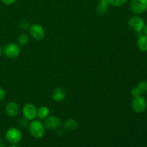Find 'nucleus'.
<instances>
[{"mask_svg":"<svg viewBox=\"0 0 147 147\" xmlns=\"http://www.w3.org/2000/svg\"><path fill=\"white\" fill-rule=\"evenodd\" d=\"M29 132L34 139H41L45 136L46 129L44 123L39 119H34L30 121L28 126Z\"/></svg>","mask_w":147,"mask_h":147,"instance_id":"1","label":"nucleus"},{"mask_svg":"<svg viewBox=\"0 0 147 147\" xmlns=\"http://www.w3.org/2000/svg\"><path fill=\"white\" fill-rule=\"evenodd\" d=\"M21 53V47L17 43L9 42L3 47V54L10 59L17 58Z\"/></svg>","mask_w":147,"mask_h":147,"instance_id":"2","label":"nucleus"},{"mask_svg":"<svg viewBox=\"0 0 147 147\" xmlns=\"http://www.w3.org/2000/svg\"><path fill=\"white\" fill-rule=\"evenodd\" d=\"M5 139L11 144H17L22 139V133L18 128H9L5 133Z\"/></svg>","mask_w":147,"mask_h":147,"instance_id":"3","label":"nucleus"},{"mask_svg":"<svg viewBox=\"0 0 147 147\" xmlns=\"http://www.w3.org/2000/svg\"><path fill=\"white\" fill-rule=\"evenodd\" d=\"M29 32L30 36L37 41H41L45 37V30L42 25L38 23L30 24L29 28Z\"/></svg>","mask_w":147,"mask_h":147,"instance_id":"4","label":"nucleus"},{"mask_svg":"<svg viewBox=\"0 0 147 147\" xmlns=\"http://www.w3.org/2000/svg\"><path fill=\"white\" fill-rule=\"evenodd\" d=\"M130 9L136 15H141L147 11V0H130Z\"/></svg>","mask_w":147,"mask_h":147,"instance_id":"5","label":"nucleus"},{"mask_svg":"<svg viewBox=\"0 0 147 147\" xmlns=\"http://www.w3.org/2000/svg\"><path fill=\"white\" fill-rule=\"evenodd\" d=\"M129 26L136 33H141L144 31L145 27V22L143 18L139 16H134L129 20Z\"/></svg>","mask_w":147,"mask_h":147,"instance_id":"6","label":"nucleus"},{"mask_svg":"<svg viewBox=\"0 0 147 147\" xmlns=\"http://www.w3.org/2000/svg\"><path fill=\"white\" fill-rule=\"evenodd\" d=\"M131 108L136 113H142L147 108L146 99L142 95L136 98H133L131 101Z\"/></svg>","mask_w":147,"mask_h":147,"instance_id":"7","label":"nucleus"},{"mask_svg":"<svg viewBox=\"0 0 147 147\" xmlns=\"http://www.w3.org/2000/svg\"><path fill=\"white\" fill-rule=\"evenodd\" d=\"M37 109L34 104L32 103H25L22 108L23 117L31 121L37 119Z\"/></svg>","mask_w":147,"mask_h":147,"instance_id":"8","label":"nucleus"},{"mask_svg":"<svg viewBox=\"0 0 147 147\" xmlns=\"http://www.w3.org/2000/svg\"><path fill=\"white\" fill-rule=\"evenodd\" d=\"M44 125L46 129L50 131L57 130L62 126V121L58 116H49L44 120Z\"/></svg>","mask_w":147,"mask_h":147,"instance_id":"9","label":"nucleus"},{"mask_svg":"<svg viewBox=\"0 0 147 147\" xmlns=\"http://www.w3.org/2000/svg\"><path fill=\"white\" fill-rule=\"evenodd\" d=\"M5 113L9 117H16L20 113V106L15 101H9L5 106Z\"/></svg>","mask_w":147,"mask_h":147,"instance_id":"10","label":"nucleus"},{"mask_svg":"<svg viewBox=\"0 0 147 147\" xmlns=\"http://www.w3.org/2000/svg\"><path fill=\"white\" fill-rule=\"evenodd\" d=\"M67 96V92L63 88L57 87L52 92V98L55 102H62Z\"/></svg>","mask_w":147,"mask_h":147,"instance_id":"11","label":"nucleus"},{"mask_svg":"<svg viewBox=\"0 0 147 147\" xmlns=\"http://www.w3.org/2000/svg\"><path fill=\"white\" fill-rule=\"evenodd\" d=\"M110 3L109 0H98L96 5V12L100 16H103L109 11Z\"/></svg>","mask_w":147,"mask_h":147,"instance_id":"12","label":"nucleus"},{"mask_svg":"<svg viewBox=\"0 0 147 147\" xmlns=\"http://www.w3.org/2000/svg\"><path fill=\"white\" fill-rule=\"evenodd\" d=\"M63 126L65 130L67 131H75L79 127V123L76 119H69L65 121L63 123Z\"/></svg>","mask_w":147,"mask_h":147,"instance_id":"13","label":"nucleus"},{"mask_svg":"<svg viewBox=\"0 0 147 147\" xmlns=\"http://www.w3.org/2000/svg\"><path fill=\"white\" fill-rule=\"evenodd\" d=\"M50 116V110L47 106H42L37 109V119L39 120L44 121Z\"/></svg>","mask_w":147,"mask_h":147,"instance_id":"14","label":"nucleus"},{"mask_svg":"<svg viewBox=\"0 0 147 147\" xmlns=\"http://www.w3.org/2000/svg\"><path fill=\"white\" fill-rule=\"evenodd\" d=\"M137 47L141 51L147 52V36L141 34L137 40Z\"/></svg>","mask_w":147,"mask_h":147,"instance_id":"15","label":"nucleus"},{"mask_svg":"<svg viewBox=\"0 0 147 147\" xmlns=\"http://www.w3.org/2000/svg\"><path fill=\"white\" fill-rule=\"evenodd\" d=\"M29 36L27 34L24 33H22L19 35L18 38H17V44L20 46V47H24V46L27 45L29 42Z\"/></svg>","mask_w":147,"mask_h":147,"instance_id":"16","label":"nucleus"},{"mask_svg":"<svg viewBox=\"0 0 147 147\" xmlns=\"http://www.w3.org/2000/svg\"><path fill=\"white\" fill-rule=\"evenodd\" d=\"M111 6L115 7H121L126 4L128 0H109Z\"/></svg>","mask_w":147,"mask_h":147,"instance_id":"17","label":"nucleus"},{"mask_svg":"<svg viewBox=\"0 0 147 147\" xmlns=\"http://www.w3.org/2000/svg\"><path fill=\"white\" fill-rule=\"evenodd\" d=\"M136 87L139 88L142 94L147 93V81H146V80L139 82L137 86H136Z\"/></svg>","mask_w":147,"mask_h":147,"instance_id":"18","label":"nucleus"},{"mask_svg":"<svg viewBox=\"0 0 147 147\" xmlns=\"http://www.w3.org/2000/svg\"><path fill=\"white\" fill-rule=\"evenodd\" d=\"M29 123H29V121L24 117H23L22 119H20L18 122L19 126H20V128H22V129H25V128L28 127Z\"/></svg>","mask_w":147,"mask_h":147,"instance_id":"19","label":"nucleus"},{"mask_svg":"<svg viewBox=\"0 0 147 147\" xmlns=\"http://www.w3.org/2000/svg\"><path fill=\"white\" fill-rule=\"evenodd\" d=\"M19 27L22 30H28L30 27V24L27 21H22L19 24Z\"/></svg>","mask_w":147,"mask_h":147,"instance_id":"20","label":"nucleus"},{"mask_svg":"<svg viewBox=\"0 0 147 147\" xmlns=\"http://www.w3.org/2000/svg\"><path fill=\"white\" fill-rule=\"evenodd\" d=\"M131 96L133 98H136L137 97V96H141V95L142 94L141 93L140 90H139V88H138L137 87H135L134 88H132L131 90Z\"/></svg>","mask_w":147,"mask_h":147,"instance_id":"21","label":"nucleus"},{"mask_svg":"<svg viewBox=\"0 0 147 147\" xmlns=\"http://www.w3.org/2000/svg\"><path fill=\"white\" fill-rule=\"evenodd\" d=\"M6 97V90L3 88L0 87V102L4 100Z\"/></svg>","mask_w":147,"mask_h":147,"instance_id":"22","label":"nucleus"},{"mask_svg":"<svg viewBox=\"0 0 147 147\" xmlns=\"http://www.w3.org/2000/svg\"><path fill=\"white\" fill-rule=\"evenodd\" d=\"M17 0H1V3L4 4V5H11V4H14Z\"/></svg>","mask_w":147,"mask_h":147,"instance_id":"23","label":"nucleus"},{"mask_svg":"<svg viewBox=\"0 0 147 147\" xmlns=\"http://www.w3.org/2000/svg\"><path fill=\"white\" fill-rule=\"evenodd\" d=\"M0 147H6V144L2 139L0 138Z\"/></svg>","mask_w":147,"mask_h":147,"instance_id":"24","label":"nucleus"},{"mask_svg":"<svg viewBox=\"0 0 147 147\" xmlns=\"http://www.w3.org/2000/svg\"><path fill=\"white\" fill-rule=\"evenodd\" d=\"M144 34H146L147 36V24H145L144 29Z\"/></svg>","mask_w":147,"mask_h":147,"instance_id":"25","label":"nucleus"},{"mask_svg":"<svg viewBox=\"0 0 147 147\" xmlns=\"http://www.w3.org/2000/svg\"><path fill=\"white\" fill-rule=\"evenodd\" d=\"M2 54H3V47H1V44H0V57L2 55Z\"/></svg>","mask_w":147,"mask_h":147,"instance_id":"26","label":"nucleus"},{"mask_svg":"<svg viewBox=\"0 0 147 147\" xmlns=\"http://www.w3.org/2000/svg\"><path fill=\"white\" fill-rule=\"evenodd\" d=\"M9 147H22V146H19V145H17V144H11V145H10Z\"/></svg>","mask_w":147,"mask_h":147,"instance_id":"27","label":"nucleus"}]
</instances>
